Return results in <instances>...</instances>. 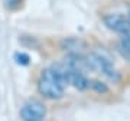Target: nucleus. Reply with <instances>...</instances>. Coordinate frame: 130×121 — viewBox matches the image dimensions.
Returning <instances> with one entry per match:
<instances>
[{"mask_svg":"<svg viewBox=\"0 0 130 121\" xmlns=\"http://www.w3.org/2000/svg\"><path fill=\"white\" fill-rule=\"evenodd\" d=\"M38 91L48 99H59L64 97V87L58 82L51 68L42 69L41 78L38 81Z\"/></svg>","mask_w":130,"mask_h":121,"instance_id":"nucleus-1","label":"nucleus"},{"mask_svg":"<svg viewBox=\"0 0 130 121\" xmlns=\"http://www.w3.org/2000/svg\"><path fill=\"white\" fill-rule=\"evenodd\" d=\"M46 117V105L39 99H29L20 108L22 121H43Z\"/></svg>","mask_w":130,"mask_h":121,"instance_id":"nucleus-2","label":"nucleus"},{"mask_svg":"<svg viewBox=\"0 0 130 121\" xmlns=\"http://www.w3.org/2000/svg\"><path fill=\"white\" fill-rule=\"evenodd\" d=\"M84 58H85L87 69L94 71V72H100L104 75L108 69L113 68V61L107 55H103L100 52H90Z\"/></svg>","mask_w":130,"mask_h":121,"instance_id":"nucleus-3","label":"nucleus"},{"mask_svg":"<svg viewBox=\"0 0 130 121\" xmlns=\"http://www.w3.org/2000/svg\"><path fill=\"white\" fill-rule=\"evenodd\" d=\"M103 22L107 28L113 32L119 33L120 36L129 35L130 33V25L127 22V17L119 13H106L103 16Z\"/></svg>","mask_w":130,"mask_h":121,"instance_id":"nucleus-4","label":"nucleus"},{"mask_svg":"<svg viewBox=\"0 0 130 121\" xmlns=\"http://www.w3.org/2000/svg\"><path fill=\"white\" fill-rule=\"evenodd\" d=\"M87 48V43L79 37H65L61 41V49L67 52V55H81Z\"/></svg>","mask_w":130,"mask_h":121,"instance_id":"nucleus-5","label":"nucleus"},{"mask_svg":"<svg viewBox=\"0 0 130 121\" xmlns=\"http://www.w3.org/2000/svg\"><path fill=\"white\" fill-rule=\"evenodd\" d=\"M68 85L74 87L78 91H85L87 88H90V79L84 75L83 71L70 69L68 71Z\"/></svg>","mask_w":130,"mask_h":121,"instance_id":"nucleus-6","label":"nucleus"},{"mask_svg":"<svg viewBox=\"0 0 130 121\" xmlns=\"http://www.w3.org/2000/svg\"><path fill=\"white\" fill-rule=\"evenodd\" d=\"M64 64L70 69L75 71H87V64H85V58L83 55H67L64 58Z\"/></svg>","mask_w":130,"mask_h":121,"instance_id":"nucleus-7","label":"nucleus"},{"mask_svg":"<svg viewBox=\"0 0 130 121\" xmlns=\"http://www.w3.org/2000/svg\"><path fill=\"white\" fill-rule=\"evenodd\" d=\"M119 52H120V55L130 64V33L129 35H123V36L120 37Z\"/></svg>","mask_w":130,"mask_h":121,"instance_id":"nucleus-8","label":"nucleus"},{"mask_svg":"<svg viewBox=\"0 0 130 121\" xmlns=\"http://www.w3.org/2000/svg\"><path fill=\"white\" fill-rule=\"evenodd\" d=\"M90 88L93 89V91H95L97 94H100V95H104V94L110 92L108 85L104 84L100 79H90Z\"/></svg>","mask_w":130,"mask_h":121,"instance_id":"nucleus-9","label":"nucleus"},{"mask_svg":"<svg viewBox=\"0 0 130 121\" xmlns=\"http://www.w3.org/2000/svg\"><path fill=\"white\" fill-rule=\"evenodd\" d=\"M22 3H23V0H3V6H5V9L9 10V12L19 10L22 7Z\"/></svg>","mask_w":130,"mask_h":121,"instance_id":"nucleus-10","label":"nucleus"},{"mask_svg":"<svg viewBox=\"0 0 130 121\" xmlns=\"http://www.w3.org/2000/svg\"><path fill=\"white\" fill-rule=\"evenodd\" d=\"M14 61H16V64H19V65H28L29 56L26 53H16L14 55Z\"/></svg>","mask_w":130,"mask_h":121,"instance_id":"nucleus-11","label":"nucleus"},{"mask_svg":"<svg viewBox=\"0 0 130 121\" xmlns=\"http://www.w3.org/2000/svg\"><path fill=\"white\" fill-rule=\"evenodd\" d=\"M127 22H129V25H130V10H129V13H127Z\"/></svg>","mask_w":130,"mask_h":121,"instance_id":"nucleus-12","label":"nucleus"}]
</instances>
